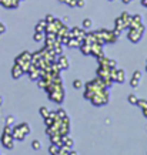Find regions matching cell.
Returning a JSON list of instances; mask_svg holds the SVG:
<instances>
[{"instance_id": "1", "label": "cell", "mask_w": 147, "mask_h": 155, "mask_svg": "<svg viewBox=\"0 0 147 155\" xmlns=\"http://www.w3.org/2000/svg\"><path fill=\"white\" fill-rule=\"evenodd\" d=\"M29 134H30V127H29L27 122H23L20 125L13 127V131H12V135H13L14 140H20V141H23L24 137L29 135Z\"/></svg>"}, {"instance_id": "2", "label": "cell", "mask_w": 147, "mask_h": 155, "mask_svg": "<svg viewBox=\"0 0 147 155\" xmlns=\"http://www.w3.org/2000/svg\"><path fill=\"white\" fill-rule=\"evenodd\" d=\"M143 33H144V26H140V27H132L130 31H128V38L130 41L133 43H138L140 38H142Z\"/></svg>"}, {"instance_id": "3", "label": "cell", "mask_w": 147, "mask_h": 155, "mask_svg": "<svg viewBox=\"0 0 147 155\" xmlns=\"http://www.w3.org/2000/svg\"><path fill=\"white\" fill-rule=\"evenodd\" d=\"M2 144H3V147L7 148V150H13V147H14L13 135H12V134H6V132H3V134H2Z\"/></svg>"}, {"instance_id": "4", "label": "cell", "mask_w": 147, "mask_h": 155, "mask_svg": "<svg viewBox=\"0 0 147 155\" xmlns=\"http://www.w3.org/2000/svg\"><path fill=\"white\" fill-rule=\"evenodd\" d=\"M70 36H71V37L79 38V40H83V38H84V36H86V33H84V30H83V28H77V27H74L73 30H71Z\"/></svg>"}, {"instance_id": "5", "label": "cell", "mask_w": 147, "mask_h": 155, "mask_svg": "<svg viewBox=\"0 0 147 155\" xmlns=\"http://www.w3.org/2000/svg\"><path fill=\"white\" fill-rule=\"evenodd\" d=\"M57 64H59V67H60V70H67V68H69V60H67L64 56H60V57H59Z\"/></svg>"}, {"instance_id": "6", "label": "cell", "mask_w": 147, "mask_h": 155, "mask_svg": "<svg viewBox=\"0 0 147 155\" xmlns=\"http://www.w3.org/2000/svg\"><path fill=\"white\" fill-rule=\"evenodd\" d=\"M23 68L19 66V64H14L13 70H12V75H13V78H19L20 75H23Z\"/></svg>"}, {"instance_id": "7", "label": "cell", "mask_w": 147, "mask_h": 155, "mask_svg": "<svg viewBox=\"0 0 147 155\" xmlns=\"http://www.w3.org/2000/svg\"><path fill=\"white\" fill-rule=\"evenodd\" d=\"M127 100H128V103L133 104V105H137V103H138V98H137V97H136L134 94H130Z\"/></svg>"}, {"instance_id": "8", "label": "cell", "mask_w": 147, "mask_h": 155, "mask_svg": "<svg viewBox=\"0 0 147 155\" xmlns=\"http://www.w3.org/2000/svg\"><path fill=\"white\" fill-rule=\"evenodd\" d=\"M63 144L66 147H69V148H71L73 147V140H70L69 137H63Z\"/></svg>"}, {"instance_id": "9", "label": "cell", "mask_w": 147, "mask_h": 155, "mask_svg": "<svg viewBox=\"0 0 147 155\" xmlns=\"http://www.w3.org/2000/svg\"><path fill=\"white\" fill-rule=\"evenodd\" d=\"M81 87H83V83H81V80H74V81H73V88L79 90V88H81Z\"/></svg>"}, {"instance_id": "10", "label": "cell", "mask_w": 147, "mask_h": 155, "mask_svg": "<svg viewBox=\"0 0 147 155\" xmlns=\"http://www.w3.org/2000/svg\"><path fill=\"white\" fill-rule=\"evenodd\" d=\"M91 27V20L90 19H84L83 20V28H90Z\"/></svg>"}, {"instance_id": "11", "label": "cell", "mask_w": 147, "mask_h": 155, "mask_svg": "<svg viewBox=\"0 0 147 155\" xmlns=\"http://www.w3.org/2000/svg\"><path fill=\"white\" fill-rule=\"evenodd\" d=\"M43 38H44V36H43L42 31H36V34H34V40H36V41H42Z\"/></svg>"}, {"instance_id": "12", "label": "cell", "mask_w": 147, "mask_h": 155, "mask_svg": "<svg viewBox=\"0 0 147 155\" xmlns=\"http://www.w3.org/2000/svg\"><path fill=\"white\" fill-rule=\"evenodd\" d=\"M32 148H33L34 151H39V150H40V142H39L37 140L32 141Z\"/></svg>"}, {"instance_id": "13", "label": "cell", "mask_w": 147, "mask_h": 155, "mask_svg": "<svg viewBox=\"0 0 147 155\" xmlns=\"http://www.w3.org/2000/svg\"><path fill=\"white\" fill-rule=\"evenodd\" d=\"M50 154H59V145H56V144H53L52 147H50V151H49Z\"/></svg>"}, {"instance_id": "14", "label": "cell", "mask_w": 147, "mask_h": 155, "mask_svg": "<svg viewBox=\"0 0 147 155\" xmlns=\"http://www.w3.org/2000/svg\"><path fill=\"white\" fill-rule=\"evenodd\" d=\"M138 84H140V80H137V78H132V83H130V85L133 87V88H137L138 87Z\"/></svg>"}, {"instance_id": "15", "label": "cell", "mask_w": 147, "mask_h": 155, "mask_svg": "<svg viewBox=\"0 0 147 155\" xmlns=\"http://www.w3.org/2000/svg\"><path fill=\"white\" fill-rule=\"evenodd\" d=\"M49 113H50V111H49V110H47L46 107H42V108H40V114H42V117H43V118L47 117Z\"/></svg>"}, {"instance_id": "16", "label": "cell", "mask_w": 147, "mask_h": 155, "mask_svg": "<svg viewBox=\"0 0 147 155\" xmlns=\"http://www.w3.org/2000/svg\"><path fill=\"white\" fill-rule=\"evenodd\" d=\"M13 122H14V117H13V115H9V117L6 118V124H7V125H12Z\"/></svg>"}, {"instance_id": "17", "label": "cell", "mask_w": 147, "mask_h": 155, "mask_svg": "<svg viewBox=\"0 0 147 155\" xmlns=\"http://www.w3.org/2000/svg\"><path fill=\"white\" fill-rule=\"evenodd\" d=\"M67 5L70 6V7H76L77 6V0H69V3Z\"/></svg>"}, {"instance_id": "18", "label": "cell", "mask_w": 147, "mask_h": 155, "mask_svg": "<svg viewBox=\"0 0 147 155\" xmlns=\"http://www.w3.org/2000/svg\"><path fill=\"white\" fill-rule=\"evenodd\" d=\"M133 77L134 78H137V80H140V78H142V73H140V71H134Z\"/></svg>"}, {"instance_id": "19", "label": "cell", "mask_w": 147, "mask_h": 155, "mask_svg": "<svg viewBox=\"0 0 147 155\" xmlns=\"http://www.w3.org/2000/svg\"><path fill=\"white\" fill-rule=\"evenodd\" d=\"M46 21H54V17H53L52 14H49L47 17H46Z\"/></svg>"}, {"instance_id": "20", "label": "cell", "mask_w": 147, "mask_h": 155, "mask_svg": "<svg viewBox=\"0 0 147 155\" xmlns=\"http://www.w3.org/2000/svg\"><path fill=\"white\" fill-rule=\"evenodd\" d=\"M77 6H79V7H83V6H84V0H77Z\"/></svg>"}, {"instance_id": "21", "label": "cell", "mask_w": 147, "mask_h": 155, "mask_svg": "<svg viewBox=\"0 0 147 155\" xmlns=\"http://www.w3.org/2000/svg\"><path fill=\"white\" fill-rule=\"evenodd\" d=\"M5 30H6V27H5V26H3V24H2V23H0V34L3 33Z\"/></svg>"}, {"instance_id": "22", "label": "cell", "mask_w": 147, "mask_h": 155, "mask_svg": "<svg viewBox=\"0 0 147 155\" xmlns=\"http://www.w3.org/2000/svg\"><path fill=\"white\" fill-rule=\"evenodd\" d=\"M143 114H144V117H147V108H143Z\"/></svg>"}, {"instance_id": "23", "label": "cell", "mask_w": 147, "mask_h": 155, "mask_svg": "<svg viewBox=\"0 0 147 155\" xmlns=\"http://www.w3.org/2000/svg\"><path fill=\"white\" fill-rule=\"evenodd\" d=\"M143 6H147V0H143Z\"/></svg>"}, {"instance_id": "24", "label": "cell", "mask_w": 147, "mask_h": 155, "mask_svg": "<svg viewBox=\"0 0 147 155\" xmlns=\"http://www.w3.org/2000/svg\"><path fill=\"white\" fill-rule=\"evenodd\" d=\"M2 104H3V98H2V97H0V105H2Z\"/></svg>"}]
</instances>
